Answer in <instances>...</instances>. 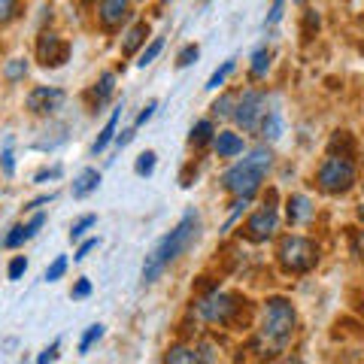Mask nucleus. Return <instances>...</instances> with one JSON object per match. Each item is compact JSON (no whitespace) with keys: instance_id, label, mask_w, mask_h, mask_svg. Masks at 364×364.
Segmentation results:
<instances>
[{"instance_id":"nucleus-1","label":"nucleus","mask_w":364,"mask_h":364,"mask_svg":"<svg viewBox=\"0 0 364 364\" xmlns=\"http://www.w3.org/2000/svg\"><path fill=\"white\" fill-rule=\"evenodd\" d=\"M198 228H200L198 213L188 210V213L179 219V225L173 228V231L164 234L161 240L155 243V249H152V252L146 255V261H143V282H146V286H149V282H155L182 252H186L191 243L198 240Z\"/></svg>"},{"instance_id":"nucleus-2","label":"nucleus","mask_w":364,"mask_h":364,"mask_svg":"<svg viewBox=\"0 0 364 364\" xmlns=\"http://www.w3.org/2000/svg\"><path fill=\"white\" fill-rule=\"evenodd\" d=\"M294 328H298V313L289 298H267L264 301V313H261V325H258V346L267 352V355H277L282 352L291 337Z\"/></svg>"},{"instance_id":"nucleus-3","label":"nucleus","mask_w":364,"mask_h":364,"mask_svg":"<svg viewBox=\"0 0 364 364\" xmlns=\"http://www.w3.org/2000/svg\"><path fill=\"white\" fill-rule=\"evenodd\" d=\"M270 167H273L270 146H255L243 161H237V164H231L225 170L222 186H225V191H231L234 198H252L261 188L264 176L270 173Z\"/></svg>"},{"instance_id":"nucleus-4","label":"nucleus","mask_w":364,"mask_h":364,"mask_svg":"<svg viewBox=\"0 0 364 364\" xmlns=\"http://www.w3.org/2000/svg\"><path fill=\"white\" fill-rule=\"evenodd\" d=\"M358 182V164L352 161V155H331L322 158V164L316 170V186L318 191H325V195H346V191L355 188Z\"/></svg>"},{"instance_id":"nucleus-5","label":"nucleus","mask_w":364,"mask_h":364,"mask_svg":"<svg viewBox=\"0 0 364 364\" xmlns=\"http://www.w3.org/2000/svg\"><path fill=\"white\" fill-rule=\"evenodd\" d=\"M277 258L286 273H310L318 264V243L304 234H289L279 240Z\"/></svg>"},{"instance_id":"nucleus-6","label":"nucleus","mask_w":364,"mask_h":364,"mask_svg":"<svg viewBox=\"0 0 364 364\" xmlns=\"http://www.w3.org/2000/svg\"><path fill=\"white\" fill-rule=\"evenodd\" d=\"M246 304V301H243ZM240 298L231 291H219V289H213L210 294H203V298L198 301V316L203 318V322H210V325H231L234 322V316L240 313Z\"/></svg>"},{"instance_id":"nucleus-7","label":"nucleus","mask_w":364,"mask_h":364,"mask_svg":"<svg viewBox=\"0 0 364 364\" xmlns=\"http://www.w3.org/2000/svg\"><path fill=\"white\" fill-rule=\"evenodd\" d=\"M264 116H267V95L258 88H246L234 109L237 128H243L246 134H255L261 128V122H264Z\"/></svg>"},{"instance_id":"nucleus-8","label":"nucleus","mask_w":364,"mask_h":364,"mask_svg":"<svg viewBox=\"0 0 364 364\" xmlns=\"http://www.w3.org/2000/svg\"><path fill=\"white\" fill-rule=\"evenodd\" d=\"M277 231H279V213H277V207L255 210L246 219V225L240 228V234L246 237V240H252V243H267Z\"/></svg>"},{"instance_id":"nucleus-9","label":"nucleus","mask_w":364,"mask_h":364,"mask_svg":"<svg viewBox=\"0 0 364 364\" xmlns=\"http://www.w3.org/2000/svg\"><path fill=\"white\" fill-rule=\"evenodd\" d=\"M37 58L43 67H61L67 64V58H70V43L61 40L58 33H40L37 40Z\"/></svg>"},{"instance_id":"nucleus-10","label":"nucleus","mask_w":364,"mask_h":364,"mask_svg":"<svg viewBox=\"0 0 364 364\" xmlns=\"http://www.w3.org/2000/svg\"><path fill=\"white\" fill-rule=\"evenodd\" d=\"M64 100L67 95L61 88H55V85H37L28 95V109L33 112V116H52V112H58L64 107Z\"/></svg>"},{"instance_id":"nucleus-11","label":"nucleus","mask_w":364,"mask_h":364,"mask_svg":"<svg viewBox=\"0 0 364 364\" xmlns=\"http://www.w3.org/2000/svg\"><path fill=\"white\" fill-rule=\"evenodd\" d=\"M131 18V0H100L97 4V21L104 31H119Z\"/></svg>"},{"instance_id":"nucleus-12","label":"nucleus","mask_w":364,"mask_h":364,"mask_svg":"<svg viewBox=\"0 0 364 364\" xmlns=\"http://www.w3.org/2000/svg\"><path fill=\"white\" fill-rule=\"evenodd\" d=\"M213 149H215L219 158H237V155H243L246 140L240 134H234V131H219L213 136Z\"/></svg>"},{"instance_id":"nucleus-13","label":"nucleus","mask_w":364,"mask_h":364,"mask_svg":"<svg viewBox=\"0 0 364 364\" xmlns=\"http://www.w3.org/2000/svg\"><path fill=\"white\" fill-rule=\"evenodd\" d=\"M313 200L306 198V195H291L286 200V215H289V225H306V222H313Z\"/></svg>"},{"instance_id":"nucleus-14","label":"nucleus","mask_w":364,"mask_h":364,"mask_svg":"<svg viewBox=\"0 0 364 364\" xmlns=\"http://www.w3.org/2000/svg\"><path fill=\"white\" fill-rule=\"evenodd\" d=\"M146 37H149V25H146V21H136V25L124 33V40H122V55H124V58L136 55V49L146 46Z\"/></svg>"},{"instance_id":"nucleus-15","label":"nucleus","mask_w":364,"mask_h":364,"mask_svg":"<svg viewBox=\"0 0 364 364\" xmlns=\"http://www.w3.org/2000/svg\"><path fill=\"white\" fill-rule=\"evenodd\" d=\"M112 91H116V73H104L91 88V97H95V112H100V107L109 104Z\"/></svg>"},{"instance_id":"nucleus-16","label":"nucleus","mask_w":364,"mask_h":364,"mask_svg":"<svg viewBox=\"0 0 364 364\" xmlns=\"http://www.w3.org/2000/svg\"><path fill=\"white\" fill-rule=\"evenodd\" d=\"M97 186H100V173L95 167H85L82 173H79L76 179H73V198H88L91 191H97Z\"/></svg>"},{"instance_id":"nucleus-17","label":"nucleus","mask_w":364,"mask_h":364,"mask_svg":"<svg viewBox=\"0 0 364 364\" xmlns=\"http://www.w3.org/2000/svg\"><path fill=\"white\" fill-rule=\"evenodd\" d=\"M237 100H240V95L237 91H225V95H219L213 100V116L215 119H234V109H237Z\"/></svg>"},{"instance_id":"nucleus-18","label":"nucleus","mask_w":364,"mask_h":364,"mask_svg":"<svg viewBox=\"0 0 364 364\" xmlns=\"http://www.w3.org/2000/svg\"><path fill=\"white\" fill-rule=\"evenodd\" d=\"M119 119H122V107L116 109V112H112V116H109V122L104 124V131H100L97 134V140H95V146H91V152H104L107 149V146H109V140H116V128H119Z\"/></svg>"},{"instance_id":"nucleus-19","label":"nucleus","mask_w":364,"mask_h":364,"mask_svg":"<svg viewBox=\"0 0 364 364\" xmlns=\"http://www.w3.org/2000/svg\"><path fill=\"white\" fill-rule=\"evenodd\" d=\"M270 61H273V52L267 49V46H261V49H255L252 64H249V76H252V79H264V76H267V70H270Z\"/></svg>"},{"instance_id":"nucleus-20","label":"nucleus","mask_w":364,"mask_h":364,"mask_svg":"<svg viewBox=\"0 0 364 364\" xmlns=\"http://www.w3.org/2000/svg\"><path fill=\"white\" fill-rule=\"evenodd\" d=\"M328 152L331 155H355V140H352V134L337 131L331 140H328Z\"/></svg>"},{"instance_id":"nucleus-21","label":"nucleus","mask_w":364,"mask_h":364,"mask_svg":"<svg viewBox=\"0 0 364 364\" xmlns=\"http://www.w3.org/2000/svg\"><path fill=\"white\" fill-rule=\"evenodd\" d=\"M261 136H264V143L270 140H279L282 136V119H279V112L277 109H267V116H264V122H261Z\"/></svg>"},{"instance_id":"nucleus-22","label":"nucleus","mask_w":364,"mask_h":364,"mask_svg":"<svg viewBox=\"0 0 364 364\" xmlns=\"http://www.w3.org/2000/svg\"><path fill=\"white\" fill-rule=\"evenodd\" d=\"M213 136H215V128H213V122H210V119H200V122L195 124V128H191V136H188V143H191V146H198V149H200V146H207V143L213 140Z\"/></svg>"},{"instance_id":"nucleus-23","label":"nucleus","mask_w":364,"mask_h":364,"mask_svg":"<svg viewBox=\"0 0 364 364\" xmlns=\"http://www.w3.org/2000/svg\"><path fill=\"white\" fill-rule=\"evenodd\" d=\"M164 361H173V364H198L200 358H198V349H191V346H170Z\"/></svg>"},{"instance_id":"nucleus-24","label":"nucleus","mask_w":364,"mask_h":364,"mask_svg":"<svg viewBox=\"0 0 364 364\" xmlns=\"http://www.w3.org/2000/svg\"><path fill=\"white\" fill-rule=\"evenodd\" d=\"M155 164H158V155L152 149H146L136 155V161H134V173L136 176H152L155 173Z\"/></svg>"},{"instance_id":"nucleus-25","label":"nucleus","mask_w":364,"mask_h":364,"mask_svg":"<svg viewBox=\"0 0 364 364\" xmlns=\"http://www.w3.org/2000/svg\"><path fill=\"white\" fill-rule=\"evenodd\" d=\"M234 67H237V64H234V58H228V61H225V64L219 67V70H215V73L210 76V82H207V91H219V88H222V85L228 82V76L234 73Z\"/></svg>"},{"instance_id":"nucleus-26","label":"nucleus","mask_w":364,"mask_h":364,"mask_svg":"<svg viewBox=\"0 0 364 364\" xmlns=\"http://www.w3.org/2000/svg\"><path fill=\"white\" fill-rule=\"evenodd\" d=\"M18 16H21V0H0V28L13 25Z\"/></svg>"},{"instance_id":"nucleus-27","label":"nucleus","mask_w":364,"mask_h":364,"mask_svg":"<svg viewBox=\"0 0 364 364\" xmlns=\"http://www.w3.org/2000/svg\"><path fill=\"white\" fill-rule=\"evenodd\" d=\"M4 76L9 79V82H18V79H25V76H28V61H25V58H13V61H6Z\"/></svg>"},{"instance_id":"nucleus-28","label":"nucleus","mask_w":364,"mask_h":364,"mask_svg":"<svg viewBox=\"0 0 364 364\" xmlns=\"http://www.w3.org/2000/svg\"><path fill=\"white\" fill-rule=\"evenodd\" d=\"M95 225H97V215H95V213L82 215V219L73 222V228H70V240H82V237H85V234H88Z\"/></svg>"},{"instance_id":"nucleus-29","label":"nucleus","mask_w":364,"mask_h":364,"mask_svg":"<svg viewBox=\"0 0 364 364\" xmlns=\"http://www.w3.org/2000/svg\"><path fill=\"white\" fill-rule=\"evenodd\" d=\"M161 49H164V40H161V37H155L149 46H143L140 61H136V64H140V67H149V64L158 58V55H161Z\"/></svg>"},{"instance_id":"nucleus-30","label":"nucleus","mask_w":364,"mask_h":364,"mask_svg":"<svg viewBox=\"0 0 364 364\" xmlns=\"http://www.w3.org/2000/svg\"><path fill=\"white\" fill-rule=\"evenodd\" d=\"M318 25H322V21H318V13H316V9H306V13H304V31H301V37H304V43L316 37V31H318Z\"/></svg>"},{"instance_id":"nucleus-31","label":"nucleus","mask_w":364,"mask_h":364,"mask_svg":"<svg viewBox=\"0 0 364 364\" xmlns=\"http://www.w3.org/2000/svg\"><path fill=\"white\" fill-rule=\"evenodd\" d=\"M100 337H104V325H91L88 331L82 334V340H79V352H82V355H85V352H88L91 346H95Z\"/></svg>"},{"instance_id":"nucleus-32","label":"nucleus","mask_w":364,"mask_h":364,"mask_svg":"<svg viewBox=\"0 0 364 364\" xmlns=\"http://www.w3.org/2000/svg\"><path fill=\"white\" fill-rule=\"evenodd\" d=\"M25 240H31V234H28V225H16L13 231L6 234V240H4V243H6L9 249H18V246L25 243Z\"/></svg>"},{"instance_id":"nucleus-33","label":"nucleus","mask_w":364,"mask_h":364,"mask_svg":"<svg viewBox=\"0 0 364 364\" xmlns=\"http://www.w3.org/2000/svg\"><path fill=\"white\" fill-rule=\"evenodd\" d=\"M64 270H67V258H64V255H58L49 267H46V277H43V279H46V282H58V279L64 277Z\"/></svg>"},{"instance_id":"nucleus-34","label":"nucleus","mask_w":364,"mask_h":364,"mask_svg":"<svg viewBox=\"0 0 364 364\" xmlns=\"http://www.w3.org/2000/svg\"><path fill=\"white\" fill-rule=\"evenodd\" d=\"M198 55H200V49H198V46H195V43H188V46H186V49H182V52L176 55V67H179V70H182V67L195 64V61H198Z\"/></svg>"},{"instance_id":"nucleus-35","label":"nucleus","mask_w":364,"mask_h":364,"mask_svg":"<svg viewBox=\"0 0 364 364\" xmlns=\"http://www.w3.org/2000/svg\"><path fill=\"white\" fill-rule=\"evenodd\" d=\"M25 270H28V258L16 255L13 261H9V267H6V277L9 279H21V277H25Z\"/></svg>"},{"instance_id":"nucleus-36","label":"nucleus","mask_w":364,"mask_h":364,"mask_svg":"<svg viewBox=\"0 0 364 364\" xmlns=\"http://www.w3.org/2000/svg\"><path fill=\"white\" fill-rule=\"evenodd\" d=\"M282 9H286V0H273V6H270V13L264 18V25H279V18H282Z\"/></svg>"},{"instance_id":"nucleus-37","label":"nucleus","mask_w":364,"mask_h":364,"mask_svg":"<svg viewBox=\"0 0 364 364\" xmlns=\"http://www.w3.org/2000/svg\"><path fill=\"white\" fill-rule=\"evenodd\" d=\"M155 109H158V104H155V100H149V104H146V107H143V112H140V116H136V122H134V128H143V124H146V122H149V119L155 116Z\"/></svg>"},{"instance_id":"nucleus-38","label":"nucleus","mask_w":364,"mask_h":364,"mask_svg":"<svg viewBox=\"0 0 364 364\" xmlns=\"http://www.w3.org/2000/svg\"><path fill=\"white\" fill-rule=\"evenodd\" d=\"M95 249H97V237H91V240H85L82 246H79V252H76L73 258H76V261H85L91 252H95Z\"/></svg>"},{"instance_id":"nucleus-39","label":"nucleus","mask_w":364,"mask_h":364,"mask_svg":"<svg viewBox=\"0 0 364 364\" xmlns=\"http://www.w3.org/2000/svg\"><path fill=\"white\" fill-rule=\"evenodd\" d=\"M70 294H73V298H88V294H91V279H79Z\"/></svg>"},{"instance_id":"nucleus-40","label":"nucleus","mask_w":364,"mask_h":364,"mask_svg":"<svg viewBox=\"0 0 364 364\" xmlns=\"http://www.w3.org/2000/svg\"><path fill=\"white\" fill-rule=\"evenodd\" d=\"M55 358H58V343H52L49 349H43L40 355H37V361H40V364H46V361H55Z\"/></svg>"},{"instance_id":"nucleus-41","label":"nucleus","mask_w":364,"mask_h":364,"mask_svg":"<svg viewBox=\"0 0 364 364\" xmlns=\"http://www.w3.org/2000/svg\"><path fill=\"white\" fill-rule=\"evenodd\" d=\"M0 164H4V173L6 176H13V170H16V161H13V152H4V155H0Z\"/></svg>"},{"instance_id":"nucleus-42","label":"nucleus","mask_w":364,"mask_h":364,"mask_svg":"<svg viewBox=\"0 0 364 364\" xmlns=\"http://www.w3.org/2000/svg\"><path fill=\"white\" fill-rule=\"evenodd\" d=\"M61 176V167H52V170H40L37 176H33V182H46V179H58Z\"/></svg>"},{"instance_id":"nucleus-43","label":"nucleus","mask_w":364,"mask_h":364,"mask_svg":"<svg viewBox=\"0 0 364 364\" xmlns=\"http://www.w3.org/2000/svg\"><path fill=\"white\" fill-rule=\"evenodd\" d=\"M43 225H46V215H43V213H37V215H33V219L28 222V234L33 237V234H37V231H40V228H43Z\"/></svg>"},{"instance_id":"nucleus-44","label":"nucleus","mask_w":364,"mask_h":364,"mask_svg":"<svg viewBox=\"0 0 364 364\" xmlns=\"http://www.w3.org/2000/svg\"><path fill=\"white\" fill-rule=\"evenodd\" d=\"M134 134H136V128H124L122 134H116V143H119L122 149H124V146H128V143L134 140Z\"/></svg>"},{"instance_id":"nucleus-45","label":"nucleus","mask_w":364,"mask_h":364,"mask_svg":"<svg viewBox=\"0 0 364 364\" xmlns=\"http://www.w3.org/2000/svg\"><path fill=\"white\" fill-rule=\"evenodd\" d=\"M49 200H55V195H43V198H37V200H31L25 210H37V207H43V203H49Z\"/></svg>"},{"instance_id":"nucleus-46","label":"nucleus","mask_w":364,"mask_h":364,"mask_svg":"<svg viewBox=\"0 0 364 364\" xmlns=\"http://www.w3.org/2000/svg\"><path fill=\"white\" fill-rule=\"evenodd\" d=\"M358 219L364 222V200H361V207H358Z\"/></svg>"},{"instance_id":"nucleus-47","label":"nucleus","mask_w":364,"mask_h":364,"mask_svg":"<svg viewBox=\"0 0 364 364\" xmlns=\"http://www.w3.org/2000/svg\"><path fill=\"white\" fill-rule=\"evenodd\" d=\"M82 4H100V0H82Z\"/></svg>"},{"instance_id":"nucleus-48","label":"nucleus","mask_w":364,"mask_h":364,"mask_svg":"<svg viewBox=\"0 0 364 364\" xmlns=\"http://www.w3.org/2000/svg\"><path fill=\"white\" fill-rule=\"evenodd\" d=\"M361 313H364V301H361Z\"/></svg>"},{"instance_id":"nucleus-49","label":"nucleus","mask_w":364,"mask_h":364,"mask_svg":"<svg viewBox=\"0 0 364 364\" xmlns=\"http://www.w3.org/2000/svg\"><path fill=\"white\" fill-rule=\"evenodd\" d=\"M164 4H170V0H164Z\"/></svg>"}]
</instances>
